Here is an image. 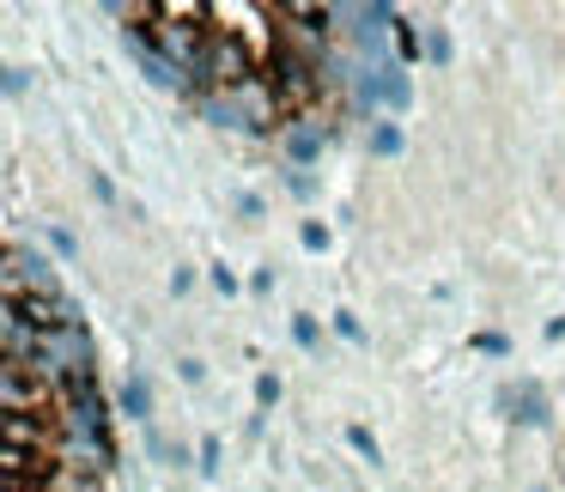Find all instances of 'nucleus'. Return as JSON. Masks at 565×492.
Returning <instances> with one entry per match:
<instances>
[{
  "label": "nucleus",
  "mask_w": 565,
  "mask_h": 492,
  "mask_svg": "<svg viewBox=\"0 0 565 492\" xmlns=\"http://www.w3.org/2000/svg\"><path fill=\"white\" fill-rule=\"evenodd\" d=\"M322 140H329V135H322V122H310V116H298V122L280 128V147H286V159H292V171H305V164L317 159Z\"/></svg>",
  "instance_id": "obj_6"
},
{
  "label": "nucleus",
  "mask_w": 565,
  "mask_h": 492,
  "mask_svg": "<svg viewBox=\"0 0 565 492\" xmlns=\"http://www.w3.org/2000/svg\"><path fill=\"white\" fill-rule=\"evenodd\" d=\"M128 55H135L140 67H147V79H152V86H164V92H189V74H183V67H171V62H164V55L152 50V43L140 38V31H128Z\"/></svg>",
  "instance_id": "obj_5"
},
{
  "label": "nucleus",
  "mask_w": 565,
  "mask_h": 492,
  "mask_svg": "<svg viewBox=\"0 0 565 492\" xmlns=\"http://www.w3.org/2000/svg\"><path fill=\"white\" fill-rule=\"evenodd\" d=\"M286 189H292V195H298V201H310V189H317V183H310V177H305V171H292V177H286Z\"/></svg>",
  "instance_id": "obj_19"
},
{
  "label": "nucleus",
  "mask_w": 565,
  "mask_h": 492,
  "mask_svg": "<svg viewBox=\"0 0 565 492\" xmlns=\"http://www.w3.org/2000/svg\"><path fill=\"white\" fill-rule=\"evenodd\" d=\"M292 341H298V346H317V322L298 317V322H292Z\"/></svg>",
  "instance_id": "obj_18"
},
{
  "label": "nucleus",
  "mask_w": 565,
  "mask_h": 492,
  "mask_svg": "<svg viewBox=\"0 0 565 492\" xmlns=\"http://www.w3.org/2000/svg\"><path fill=\"white\" fill-rule=\"evenodd\" d=\"M256 402H262V407L280 402V377H274V371H262V377H256Z\"/></svg>",
  "instance_id": "obj_15"
},
{
  "label": "nucleus",
  "mask_w": 565,
  "mask_h": 492,
  "mask_svg": "<svg viewBox=\"0 0 565 492\" xmlns=\"http://www.w3.org/2000/svg\"><path fill=\"white\" fill-rule=\"evenodd\" d=\"M38 443V426L25 414H7V450H31Z\"/></svg>",
  "instance_id": "obj_11"
},
{
  "label": "nucleus",
  "mask_w": 565,
  "mask_h": 492,
  "mask_svg": "<svg viewBox=\"0 0 565 492\" xmlns=\"http://www.w3.org/2000/svg\"><path fill=\"white\" fill-rule=\"evenodd\" d=\"M38 402V383H25V365H7V414H25Z\"/></svg>",
  "instance_id": "obj_9"
},
{
  "label": "nucleus",
  "mask_w": 565,
  "mask_h": 492,
  "mask_svg": "<svg viewBox=\"0 0 565 492\" xmlns=\"http://www.w3.org/2000/svg\"><path fill=\"white\" fill-rule=\"evenodd\" d=\"M201 474H220V438H201Z\"/></svg>",
  "instance_id": "obj_17"
},
{
  "label": "nucleus",
  "mask_w": 565,
  "mask_h": 492,
  "mask_svg": "<svg viewBox=\"0 0 565 492\" xmlns=\"http://www.w3.org/2000/svg\"><path fill=\"white\" fill-rule=\"evenodd\" d=\"M426 62L431 67L450 62V31H444V25H426Z\"/></svg>",
  "instance_id": "obj_12"
},
{
  "label": "nucleus",
  "mask_w": 565,
  "mask_h": 492,
  "mask_svg": "<svg viewBox=\"0 0 565 492\" xmlns=\"http://www.w3.org/2000/svg\"><path fill=\"white\" fill-rule=\"evenodd\" d=\"M353 98H359V110H365V116L407 110V104H414V86H407V74L395 62H383V67H359V74H353Z\"/></svg>",
  "instance_id": "obj_2"
},
{
  "label": "nucleus",
  "mask_w": 565,
  "mask_h": 492,
  "mask_svg": "<svg viewBox=\"0 0 565 492\" xmlns=\"http://www.w3.org/2000/svg\"><path fill=\"white\" fill-rule=\"evenodd\" d=\"M504 407L516 414V426H535V431L553 419L547 414V389H541V383H529V377L516 383V389H504Z\"/></svg>",
  "instance_id": "obj_7"
},
{
  "label": "nucleus",
  "mask_w": 565,
  "mask_h": 492,
  "mask_svg": "<svg viewBox=\"0 0 565 492\" xmlns=\"http://www.w3.org/2000/svg\"><path fill=\"white\" fill-rule=\"evenodd\" d=\"M419 43H426V31H414V25H407V19H395V50H402L407 62H414V55H419Z\"/></svg>",
  "instance_id": "obj_13"
},
{
  "label": "nucleus",
  "mask_w": 565,
  "mask_h": 492,
  "mask_svg": "<svg viewBox=\"0 0 565 492\" xmlns=\"http://www.w3.org/2000/svg\"><path fill=\"white\" fill-rule=\"evenodd\" d=\"M122 414L135 419V426H152V383L140 377V371L122 377Z\"/></svg>",
  "instance_id": "obj_8"
},
{
  "label": "nucleus",
  "mask_w": 565,
  "mask_h": 492,
  "mask_svg": "<svg viewBox=\"0 0 565 492\" xmlns=\"http://www.w3.org/2000/svg\"><path fill=\"white\" fill-rule=\"evenodd\" d=\"M0 86H7V98H19V92H25V67H7V79H0Z\"/></svg>",
  "instance_id": "obj_20"
},
{
  "label": "nucleus",
  "mask_w": 565,
  "mask_h": 492,
  "mask_svg": "<svg viewBox=\"0 0 565 492\" xmlns=\"http://www.w3.org/2000/svg\"><path fill=\"white\" fill-rule=\"evenodd\" d=\"M7 298H62V280H55L43 249H25V244L7 249Z\"/></svg>",
  "instance_id": "obj_4"
},
{
  "label": "nucleus",
  "mask_w": 565,
  "mask_h": 492,
  "mask_svg": "<svg viewBox=\"0 0 565 492\" xmlns=\"http://www.w3.org/2000/svg\"><path fill=\"white\" fill-rule=\"evenodd\" d=\"M298 237H305V249H329V225H322V220H305V232H298Z\"/></svg>",
  "instance_id": "obj_16"
},
{
  "label": "nucleus",
  "mask_w": 565,
  "mask_h": 492,
  "mask_svg": "<svg viewBox=\"0 0 565 492\" xmlns=\"http://www.w3.org/2000/svg\"><path fill=\"white\" fill-rule=\"evenodd\" d=\"M201 86H207V98H220V92H237L244 79H256V67H249V50L237 38H213L207 55H201Z\"/></svg>",
  "instance_id": "obj_3"
},
{
  "label": "nucleus",
  "mask_w": 565,
  "mask_h": 492,
  "mask_svg": "<svg viewBox=\"0 0 565 492\" xmlns=\"http://www.w3.org/2000/svg\"><path fill=\"white\" fill-rule=\"evenodd\" d=\"M402 147H407L402 122H371V152L377 159H402Z\"/></svg>",
  "instance_id": "obj_10"
},
{
  "label": "nucleus",
  "mask_w": 565,
  "mask_h": 492,
  "mask_svg": "<svg viewBox=\"0 0 565 492\" xmlns=\"http://www.w3.org/2000/svg\"><path fill=\"white\" fill-rule=\"evenodd\" d=\"M213 286H220V292L232 298V292H237V274H232V268H213Z\"/></svg>",
  "instance_id": "obj_21"
},
{
  "label": "nucleus",
  "mask_w": 565,
  "mask_h": 492,
  "mask_svg": "<svg viewBox=\"0 0 565 492\" xmlns=\"http://www.w3.org/2000/svg\"><path fill=\"white\" fill-rule=\"evenodd\" d=\"M347 443H353L359 456H371V462H377V438H371L365 426H347Z\"/></svg>",
  "instance_id": "obj_14"
},
{
  "label": "nucleus",
  "mask_w": 565,
  "mask_h": 492,
  "mask_svg": "<svg viewBox=\"0 0 565 492\" xmlns=\"http://www.w3.org/2000/svg\"><path fill=\"white\" fill-rule=\"evenodd\" d=\"M207 122L237 128V135H268V128H274V92L262 86V79H244L237 92L207 98Z\"/></svg>",
  "instance_id": "obj_1"
}]
</instances>
